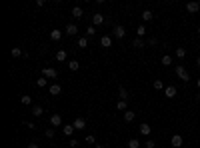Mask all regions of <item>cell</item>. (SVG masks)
<instances>
[{
	"instance_id": "cell-1",
	"label": "cell",
	"mask_w": 200,
	"mask_h": 148,
	"mask_svg": "<svg viewBox=\"0 0 200 148\" xmlns=\"http://www.w3.org/2000/svg\"><path fill=\"white\" fill-rule=\"evenodd\" d=\"M176 76H178V78H180V80H184V82H188V80H190V72L186 70V68H184V66H182V64H178V66H176Z\"/></svg>"
},
{
	"instance_id": "cell-2",
	"label": "cell",
	"mask_w": 200,
	"mask_h": 148,
	"mask_svg": "<svg viewBox=\"0 0 200 148\" xmlns=\"http://www.w3.org/2000/svg\"><path fill=\"white\" fill-rule=\"evenodd\" d=\"M112 36H114V38H118V40H122L124 36H126V28H124V26H114Z\"/></svg>"
},
{
	"instance_id": "cell-3",
	"label": "cell",
	"mask_w": 200,
	"mask_h": 148,
	"mask_svg": "<svg viewBox=\"0 0 200 148\" xmlns=\"http://www.w3.org/2000/svg\"><path fill=\"white\" fill-rule=\"evenodd\" d=\"M42 76L44 78H58L56 68H42Z\"/></svg>"
},
{
	"instance_id": "cell-4",
	"label": "cell",
	"mask_w": 200,
	"mask_h": 148,
	"mask_svg": "<svg viewBox=\"0 0 200 148\" xmlns=\"http://www.w3.org/2000/svg\"><path fill=\"white\" fill-rule=\"evenodd\" d=\"M64 34H68V36H76V34H78V26H76V24H68L66 28H64Z\"/></svg>"
},
{
	"instance_id": "cell-5",
	"label": "cell",
	"mask_w": 200,
	"mask_h": 148,
	"mask_svg": "<svg viewBox=\"0 0 200 148\" xmlns=\"http://www.w3.org/2000/svg\"><path fill=\"white\" fill-rule=\"evenodd\" d=\"M186 10H188L190 14H196L200 10V2H188V4H186Z\"/></svg>"
},
{
	"instance_id": "cell-6",
	"label": "cell",
	"mask_w": 200,
	"mask_h": 148,
	"mask_svg": "<svg viewBox=\"0 0 200 148\" xmlns=\"http://www.w3.org/2000/svg\"><path fill=\"white\" fill-rule=\"evenodd\" d=\"M100 24H104V16L100 14V12L92 14V26H100Z\"/></svg>"
},
{
	"instance_id": "cell-7",
	"label": "cell",
	"mask_w": 200,
	"mask_h": 148,
	"mask_svg": "<svg viewBox=\"0 0 200 148\" xmlns=\"http://www.w3.org/2000/svg\"><path fill=\"white\" fill-rule=\"evenodd\" d=\"M48 92L52 96H58V94H62V86L60 84H50L48 86Z\"/></svg>"
},
{
	"instance_id": "cell-8",
	"label": "cell",
	"mask_w": 200,
	"mask_h": 148,
	"mask_svg": "<svg viewBox=\"0 0 200 148\" xmlns=\"http://www.w3.org/2000/svg\"><path fill=\"white\" fill-rule=\"evenodd\" d=\"M176 86H166V88H164V96H166V98H174V96H176Z\"/></svg>"
},
{
	"instance_id": "cell-9",
	"label": "cell",
	"mask_w": 200,
	"mask_h": 148,
	"mask_svg": "<svg viewBox=\"0 0 200 148\" xmlns=\"http://www.w3.org/2000/svg\"><path fill=\"white\" fill-rule=\"evenodd\" d=\"M170 144H172V148H180L182 146V136L180 134H174L172 140H170Z\"/></svg>"
},
{
	"instance_id": "cell-10",
	"label": "cell",
	"mask_w": 200,
	"mask_h": 148,
	"mask_svg": "<svg viewBox=\"0 0 200 148\" xmlns=\"http://www.w3.org/2000/svg\"><path fill=\"white\" fill-rule=\"evenodd\" d=\"M100 44H102L104 48H110V46H112V36H110V34L102 36V38H100Z\"/></svg>"
},
{
	"instance_id": "cell-11",
	"label": "cell",
	"mask_w": 200,
	"mask_h": 148,
	"mask_svg": "<svg viewBox=\"0 0 200 148\" xmlns=\"http://www.w3.org/2000/svg\"><path fill=\"white\" fill-rule=\"evenodd\" d=\"M62 34H64V32H60L58 28H54V30H50V38H52L54 42H58V40L62 38Z\"/></svg>"
},
{
	"instance_id": "cell-12",
	"label": "cell",
	"mask_w": 200,
	"mask_h": 148,
	"mask_svg": "<svg viewBox=\"0 0 200 148\" xmlns=\"http://www.w3.org/2000/svg\"><path fill=\"white\" fill-rule=\"evenodd\" d=\"M72 126H74L76 130H82V128L86 126V120H84V118H76L74 122H72Z\"/></svg>"
},
{
	"instance_id": "cell-13",
	"label": "cell",
	"mask_w": 200,
	"mask_h": 148,
	"mask_svg": "<svg viewBox=\"0 0 200 148\" xmlns=\"http://www.w3.org/2000/svg\"><path fill=\"white\" fill-rule=\"evenodd\" d=\"M50 124H52V126H60L62 124V116L60 114H52V116H50Z\"/></svg>"
},
{
	"instance_id": "cell-14",
	"label": "cell",
	"mask_w": 200,
	"mask_h": 148,
	"mask_svg": "<svg viewBox=\"0 0 200 148\" xmlns=\"http://www.w3.org/2000/svg\"><path fill=\"white\" fill-rule=\"evenodd\" d=\"M74 130H76V128H74L72 124H64V126H62V132L66 134V136H72V134H74Z\"/></svg>"
},
{
	"instance_id": "cell-15",
	"label": "cell",
	"mask_w": 200,
	"mask_h": 148,
	"mask_svg": "<svg viewBox=\"0 0 200 148\" xmlns=\"http://www.w3.org/2000/svg\"><path fill=\"white\" fill-rule=\"evenodd\" d=\"M150 132H152V128H150V124H146V122H142V124H140V134H144V136H148Z\"/></svg>"
},
{
	"instance_id": "cell-16",
	"label": "cell",
	"mask_w": 200,
	"mask_h": 148,
	"mask_svg": "<svg viewBox=\"0 0 200 148\" xmlns=\"http://www.w3.org/2000/svg\"><path fill=\"white\" fill-rule=\"evenodd\" d=\"M82 14H84V10H82L80 6H74V8H72V16H74V18H82Z\"/></svg>"
},
{
	"instance_id": "cell-17",
	"label": "cell",
	"mask_w": 200,
	"mask_h": 148,
	"mask_svg": "<svg viewBox=\"0 0 200 148\" xmlns=\"http://www.w3.org/2000/svg\"><path fill=\"white\" fill-rule=\"evenodd\" d=\"M118 94H120V100H128V90H126L124 86L118 88Z\"/></svg>"
},
{
	"instance_id": "cell-18",
	"label": "cell",
	"mask_w": 200,
	"mask_h": 148,
	"mask_svg": "<svg viewBox=\"0 0 200 148\" xmlns=\"http://www.w3.org/2000/svg\"><path fill=\"white\" fill-rule=\"evenodd\" d=\"M32 114H34V116H42V114H44V108H42V106H38V104L32 106Z\"/></svg>"
},
{
	"instance_id": "cell-19",
	"label": "cell",
	"mask_w": 200,
	"mask_h": 148,
	"mask_svg": "<svg viewBox=\"0 0 200 148\" xmlns=\"http://www.w3.org/2000/svg\"><path fill=\"white\" fill-rule=\"evenodd\" d=\"M68 68H70L72 72H76L78 68H80V62H78V60H70V62H68Z\"/></svg>"
},
{
	"instance_id": "cell-20",
	"label": "cell",
	"mask_w": 200,
	"mask_h": 148,
	"mask_svg": "<svg viewBox=\"0 0 200 148\" xmlns=\"http://www.w3.org/2000/svg\"><path fill=\"white\" fill-rule=\"evenodd\" d=\"M132 46L134 48H144V46H146V42H144L142 38H136V40H132Z\"/></svg>"
},
{
	"instance_id": "cell-21",
	"label": "cell",
	"mask_w": 200,
	"mask_h": 148,
	"mask_svg": "<svg viewBox=\"0 0 200 148\" xmlns=\"http://www.w3.org/2000/svg\"><path fill=\"white\" fill-rule=\"evenodd\" d=\"M134 120V112L132 110H126V112H124V122H132Z\"/></svg>"
},
{
	"instance_id": "cell-22",
	"label": "cell",
	"mask_w": 200,
	"mask_h": 148,
	"mask_svg": "<svg viewBox=\"0 0 200 148\" xmlns=\"http://www.w3.org/2000/svg\"><path fill=\"white\" fill-rule=\"evenodd\" d=\"M128 148H140V140L138 138H130L128 140Z\"/></svg>"
},
{
	"instance_id": "cell-23",
	"label": "cell",
	"mask_w": 200,
	"mask_h": 148,
	"mask_svg": "<svg viewBox=\"0 0 200 148\" xmlns=\"http://www.w3.org/2000/svg\"><path fill=\"white\" fill-rule=\"evenodd\" d=\"M152 18H154L152 10H144V12H142V20H146V22H148V20H152Z\"/></svg>"
},
{
	"instance_id": "cell-24",
	"label": "cell",
	"mask_w": 200,
	"mask_h": 148,
	"mask_svg": "<svg viewBox=\"0 0 200 148\" xmlns=\"http://www.w3.org/2000/svg\"><path fill=\"white\" fill-rule=\"evenodd\" d=\"M116 108H118V110H124V112H126V110H128V102H126V100H118Z\"/></svg>"
},
{
	"instance_id": "cell-25",
	"label": "cell",
	"mask_w": 200,
	"mask_h": 148,
	"mask_svg": "<svg viewBox=\"0 0 200 148\" xmlns=\"http://www.w3.org/2000/svg\"><path fill=\"white\" fill-rule=\"evenodd\" d=\"M78 48H88V38H86V36L78 38Z\"/></svg>"
},
{
	"instance_id": "cell-26",
	"label": "cell",
	"mask_w": 200,
	"mask_h": 148,
	"mask_svg": "<svg viewBox=\"0 0 200 148\" xmlns=\"http://www.w3.org/2000/svg\"><path fill=\"white\" fill-rule=\"evenodd\" d=\"M94 34H96V26H92V24H90V26L86 28V38H90V36H94Z\"/></svg>"
},
{
	"instance_id": "cell-27",
	"label": "cell",
	"mask_w": 200,
	"mask_h": 148,
	"mask_svg": "<svg viewBox=\"0 0 200 148\" xmlns=\"http://www.w3.org/2000/svg\"><path fill=\"white\" fill-rule=\"evenodd\" d=\"M56 60H58V62H64V60H66V52H64V50H58V52H56Z\"/></svg>"
},
{
	"instance_id": "cell-28",
	"label": "cell",
	"mask_w": 200,
	"mask_h": 148,
	"mask_svg": "<svg viewBox=\"0 0 200 148\" xmlns=\"http://www.w3.org/2000/svg\"><path fill=\"white\" fill-rule=\"evenodd\" d=\"M162 64H164V66H170L172 64V56H168V54H164V56H162V60H160Z\"/></svg>"
},
{
	"instance_id": "cell-29",
	"label": "cell",
	"mask_w": 200,
	"mask_h": 148,
	"mask_svg": "<svg viewBox=\"0 0 200 148\" xmlns=\"http://www.w3.org/2000/svg\"><path fill=\"white\" fill-rule=\"evenodd\" d=\"M20 102H22L24 106H28V104H32V96H20Z\"/></svg>"
},
{
	"instance_id": "cell-30",
	"label": "cell",
	"mask_w": 200,
	"mask_h": 148,
	"mask_svg": "<svg viewBox=\"0 0 200 148\" xmlns=\"http://www.w3.org/2000/svg\"><path fill=\"white\" fill-rule=\"evenodd\" d=\"M48 84V80H46V78H38V80H36V86H38V88H44V86H46Z\"/></svg>"
},
{
	"instance_id": "cell-31",
	"label": "cell",
	"mask_w": 200,
	"mask_h": 148,
	"mask_svg": "<svg viewBox=\"0 0 200 148\" xmlns=\"http://www.w3.org/2000/svg\"><path fill=\"white\" fill-rule=\"evenodd\" d=\"M154 88H156V90H164V88H166V86H164V84H162V80H154Z\"/></svg>"
},
{
	"instance_id": "cell-32",
	"label": "cell",
	"mask_w": 200,
	"mask_h": 148,
	"mask_svg": "<svg viewBox=\"0 0 200 148\" xmlns=\"http://www.w3.org/2000/svg\"><path fill=\"white\" fill-rule=\"evenodd\" d=\"M176 56H178V58H184V56H186V48H182V46L176 48Z\"/></svg>"
},
{
	"instance_id": "cell-33",
	"label": "cell",
	"mask_w": 200,
	"mask_h": 148,
	"mask_svg": "<svg viewBox=\"0 0 200 148\" xmlns=\"http://www.w3.org/2000/svg\"><path fill=\"white\" fill-rule=\"evenodd\" d=\"M12 56L20 58V56H22V50H20V48H12Z\"/></svg>"
},
{
	"instance_id": "cell-34",
	"label": "cell",
	"mask_w": 200,
	"mask_h": 148,
	"mask_svg": "<svg viewBox=\"0 0 200 148\" xmlns=\"http://www.w3.org/2000/svg\"><path fill=\"white\" fill-rule=\"evenodd\" d=\"M136 34H138V38H142L144 34H146V28H144V26H138V30H136Z\"/></svg>"
},
{
	"instance_id": "cell-35",
	"label": "cell",
	"mask_w": 200,
	"mask_h": 148,
	"mask_svg": "<svg viewBox=\"0 0 200 148\" xmlns=\"http://www.w3.org/2000/svg\"><path fill=\"white\" fill-rule=\"evenodd\" d=\"M144 146H146V148H154V146H156V142H154V140H146Z\"/></svg>"
},
{
	"instance_id": "cell-36",
	"label": "cell",
	"mask_w": 200,
	"mask_h": 148,
	"mask_svg": "<svg viewBox=\"0 0 200 148\" xmlns=\"http://www.w3.org/2000/svg\"><path fill=\"white\" fill-rule=\"evenodd\" d=\"M86 142H88V144H94V142H96V138L92 136V134H88V136H86Z\"/></svg>"
},
{
	"instance_id": "cell-37",
	"label": "cell",
	"mask_w": 200,
	"mask_h": 148,
	"mask_svg": "<svg viewBox=\"0 0 200 148\" xmlns=\"http://www.w3.org/2000/svg\"><path fill=\"white\" fill-rule=\"evenodd\" d=\"M46 138H54V128H48L46 130Z\"/></svg>"
},
{
	"instance_id": "cell-38",
	"label": "cell",
	"mask_w": 200,
	"mask_h": 148,
	"mask_svg": "<svg viewBox=\"0 0 200 148\" xmlns=\"http://www.w3.org/2000/svg\"><path fill=\"white\" fill-rule=\"evenodd\" d=\"M68 146H72V148H76V146H78V140H74V138H70V140H68Z\"/></svg>"
},
{
	"instance_id": "cell-39",
	"label": "cell",
	"mask_w": 200,
	"mask_h": 148,
	"mask_svg": "<svg viewBox=\"0 0 200 148\" xmlns=\"http://www.w3.org/2000/svg\"><path fill=\"white\" fill-rule=\"evenodd\" d=\"M148 44H150V46H154V44H158V40H156V38H148Z\"/></svg>"
},
{
	"instance_id": "cell-40",
	"label": "cell",
	"mask_w": 200,
	"mask_h": 148,
	"mask_svg": "<svg viewBox=\"0 0 200 148\" xmlns=\"http://www.w3.org/2000/svg\"><path fill=\"white\" fill-rule=\"evenodd\" d=\"M28 148H38V144H36V142H30V144H28Z\"/></svg>"
},
{
	"instance_id": "cell-41",
	"label": "cell",
	"mask_w": 200,
	"mask_h": 148,
	"mask_svg": "<svg viewBox=\"0 0 200 148\" xmlns=\"http://www.w3.org/2000/svg\"><path fill=\"white\" fill-rule=\"evenodd\" d=\"M196 66H198V68H200V56H198V58H196Z\"/></svg>"
},
{
	"instance_id": "cell-42",
	"label": "cell",
	"mask_w": 200,
	"mask_h": 148,
	"mask_svg": "<svg viewBox=\"0 0 200 148\" xmlns=\"http://www.w3.org/2000/svg\"><path fill=\"white\" fill-rule=\"evenodd\" d=\"M196 84H198V88H200V78H198V80H196Z\"/></svg>"
},
{
	"instance_id": "cell-43",
	"label": "cell",
	"mask_w": 200,
	"mask_h": 148,
	"mask_svg": "<svg viewBox=\"0 0 200 148\" xmlns=\"http://www.w3.org/2000/svg\"><path fill=\"white\" fill-rule=\"evenodd\" d=\"M198 34H200V26H198Z\"/></svg>"
},
{
	"instance_id": "cell-44",
	"label": "cell",
	"mask_w": 200,
	"mask_h": 148,
	"mask_svg": "<svg viewBox=\"0 0 200 148\" xmlns=\"http://www.w3.org/2000/svg\"><path fill=\"white\" fill-rule=\"evenodd\" d=\"M98 148H106V146H98Z\"/></svg>"
}]
</instances>
